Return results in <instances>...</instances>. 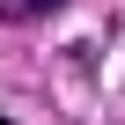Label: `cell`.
Masks as SVG:
<instances>
[{"mask_svg":"<svg viewBox=\"0 0 125 125\" xmlns=\"http://www.w3.org/2000/svg\"><path fill=\"white\" fill-rule=\"evenodd\" d=\"M66 0H0V22H37V15H59Z\"/></svg>","mask_w":125,"mask_h":125,"instance_id":"cell-1","label":"cell"}]
</instances>
